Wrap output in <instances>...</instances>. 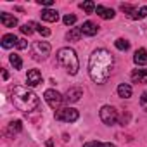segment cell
Returning <instances> with one entry per match:
<instances>
[{"mask_svg": "<svg viewBox=\"0 0 147 147\" xmlns=\"http://www.w3.org/2000/svg\"><path fill=\"white\" fill-rule=\"evenodd\" d=\"M35 28H36V31H38L42 36H49V35H50V30L45 28V26H42V24H36V23H35Z\"/></svg>", "mask_w": 147, "mask_h": 147, "instance_id": "4316f807", "label": "cell"}, {"mask_svg": "<svg viewBox=\"0 0 147 147\" xmlns=\"http://www.w3.org/2000/svg\"><path fill=\"white\" fill-rule=\"evenodd\" d=\"M114 45H116L118 50H128V49H130V42L125 40V38H118V40L114 42Z\"/></svg>", "mask_w": 147, "mask_h": 147, "instance_id": "44dd1931", "label": "cell"}, {"mask_svg": "<svg viewBox=\"0 0 147 147\" xmlns=\"http://www.w3.org/2000/svg\"><path fill=\"white\" fill-rule=\"evenodd\" d=\"M133 62L137 66H145L147 64V50L145 49H138L133 55Z\"/></svg>", "mask_w": 147, "mask_h": 147, "instance_id": "5bb4252c", "label": "cell"}, {"mask_svg": "<svg viewBox=\"0 0 147 147\" xmlns=\"http://www.w3.org/2000/svg\"><path fill=\"white\" fill-rule=\"evenodd\" d=\"M57 62L66 73H69V75H76L78 69H80V62H78L76 52L73 49H69V47H64V49L57 50Z\"/></svg>", "mask_w": 147, "mask_h": 147, "instance_id": "3957f363", "label": "cell"}, {"mask_svg": "<svg viewBox=\"0 0 147 147\" xmlns=\"http://www.w3.org/2000/svg\"><path fill=\"white\" fill-rule=\"evenodd\" d=\"M0 23H2L5 28H14V26H18V19H16L14 16L7 14V12H2V14H0Z\"/></svg>", "mask_w": 147, "mask_h": 147, "instance_id": "4fadbf2b", "label": "cell"}, {"mask_svg": "<svg viewBox=\"0 0 147 147\" xmlns=\"http://www.w3.org/2000/svg\"><path fill=\"white\" fill-rule=\"evenodd\" d=\"M11 99H12V104L24 113H31L40 107V99L36 97L35 92L28 90L26 87H14L11 92Z\"/></svg>", "mask_w": 147, "mask_h": 147, "instance_id": "7a4b0ae2", "label": "cell"}, {"mask_svg": "<svg viewBox=\"0 0 147 147\" xmlns=\"http://www.w3.org/2000/svg\"><path fill=\"white\" fill-rule=\"evenodd\" d=\"M80 38H82V30L80 28H73L66 35V40H69V42H78Z\"/></svg>", "mask_w": 147, "mask_h": 147, "instance_id": "ac0fdd59", "label": "cell"}, {"mask_svg": "<svg viewBox=\"0 0 147 147\" xmlns=\"http://www.w3.org/2000/svg\"><path fill=\"white\" fill-rule=\"evenodd\" d=\"M16 47H18L19 50H24V49H28V42H26L24 38H21V40L18 42V45H16Z\"/></svg>", "mask_w": 147, "mask_h": 147, "instance_id": "f546056e", "label": "cell"}, {"mask_svg": "<svg viewBox=\"0 0 147 147\" xmlns=\"http://www.w3.org/2000/svg\"><path fill=\"white\" fill-rule=\"evenodd\" d=\"M30 54H31L33 61H45L50 55V43L49 42H33Z\"/></svg>", "mask_w": 147, "mask_h": 147, "instance_id": "277c9868", "label": "cell"}, {"mask_svg": "<svg viewBox=\"0 0 147 147\" xmlns=\"http://www.w3.org/2000/svg\"><path fill=\"white\" fill-rule=\"evenodd\" d=\"M80 97H83L82 87H71V88H67V92L64 94V100H66L67 104H75V102H78Z\"/></svg>", "mask_w": 147, "mask_h": 147, "instance_id": "ba28073f", "label": "cell"}, {"mask_svg": "<svg viewBox=\"0 0 147 147\" xmlns=\"http://www.w3.org/2000/svg\"><path fill=\"white\" fill-rule=\"evenodd\" d=\"M18 42H19V38H16V35H12V33H7L2 36V47L4 49H11V47L18 45Z\"/></svg>", "mask_w": 147, "mask_h": 147, "instance_id": "9a60e30c", "label": "cell"}, {"mask_svg": "<svg viewBox=\"0 0 147 147\" xmlns=\"http://www.w3.org/2000/svg\"><path fill=\"white\" fill-rule=\"evenodd\" d=\"M144 18H147V7H140L137 11V19H144Z\"/></svg>", "mask_w": 147, "mask_h": 147, "instance_id": "f1b7e54d", "label": "cell"}, {"mask_svg": "<svg viewBox=\"0 0 147 147\" xmlns=\"http://www.w3.org/2000/svg\"><path fill=\"white\" fill-rule=\"evenodd\" d=\"M40 16H42V19L47 21V23H57V21H59V12L54 11V9H43Z\"/></svg>", "mask_w": 147, "mask_h": 147, "instance_id": "8fae6325", "label": "cell"}, {"mask_svg": "<svg viewBox=\"0 0 147 147\" xmlns=\"http://www.w3.org/2000/svg\"><path fill=\"white\" fill-rule=\"evenodd\" d=\"M100 119L107 126L116 125L118 123V111L113 106H102V109H100Z\"/></svg>", "mask_w": 147, "mask_h": 147, "instance_id": "52a82bcc", "label": "cell"}, {"mask_svg": "<svg viewBox=\"0 0 147 147\" xmlns=\"http://www.w3.org/2000/svg\"><path fill=\"white\" fill-rule=\"evenodd\" d=\"M26 82H28V87H38L43 78H42V73L38 69H31L28 71V75H26Z\"/></svg>", "mask_w": 147, "mask_h": 147, "instance_id": "9c48e42d", "label": "cell"}, {"mask_svg": "<svg viewBox=\"0 0 147 147\" xmlns=\"http://www.w3.org/2000/svg\"><path fill=\"white\" fill-rule=\"evenodd\" d=\"M121 11L130 18V19H137V9L133 5H128V4H123L121 5Z\"/></svg>", "mask_w": 147, "mask_h": 147, "instance_id": "ffe728a7", "label": "cell"}, {"mask_svg": "<svg viewBox=\"0 0 147 147\" xmlns=\"http://www.w3.org/2000/svg\"><path fill=\"white\" fill-rule=\"evenodd\" d=\"M140 106H142V109L147 113V90L140 95Z\"/></svg>", "mask_w": 147, "mask_h": 147, "instance_id": "83f0119b", "label": "cell"}, {"mask_svg": "<svg viewBox=\"0 0 147 147\" xmlns=\"http://www.w3.org/2000/svg\"><path fill=\"white\" fill-rule=\"evenodd\" d=\"M80 9L85 11L87 14H92V12L95 11V4H94V2H82V4H80Z\"/></svg>", "mask_w": 147, "mask_h": 147, "instance_id": "cb8c5ba5", "label": "cell"}, {"mask_svg": "<svg viewBox=\"0 0 147 147\" xmlns=\"http://www.w3.org/2000/svg\"><path fill=\"white\" fill-rule=\"evenodd\" d=\"M9 61H11V64L14 66V69H21V67H23V61H21V57H19L18 54H12V55L9 57Z\"/></svg>", "mask_w": 147, "mask_h": 147, "instance_id": "7402d4cb", "label": "cell"}, {"mask_svg": "<svg viewBox=\"0 0 147 147\" xmlns=\"http://www.w3.org/2000/svg\"><path fill=\"white\" fill-rule=\"evenodd\" d=\"M114 69V57L109 50L106 49H97L90 59H88V73H90V78L97 83V85H104L111 73Z\"/></svg>", "mask_w": 147, "mask_h": 147, "instance_id": "6da1fadb", "label": "cell"}, {"mask_svg": "<svg viewBox=\"0 0 147 147\" xmlns=\"http://www.w3.org/2000/svg\"><path fill=\"white\" fill-rule=\"evenodd\" d=\"M47 147H54V142L52 140H47Z\"/></svg>", "mask_w": 147, "mask_h": 147, "instance_id": "d6a6232c", "label": "cell"}, {"mask_svg": "<svg viewBox=\"0 0 147 147\" xmlns=\"http://www.w3.org/2000/svg\"><path fill=\"white\" fill-rule=\"evenodd\" d=\"M21 130H23V125H21V121H19V119H16V121L9 123V126H7V133H9V135H16V133H19Z\"/></svg>", "mask_w": 147, "mask_h": 147, "instance_id": "d6986e66", "label": "cell"}, {"mask_svg": "<svg viewBox=\"0 0 147 147\" xmlns=\"http://www.w3.org/2000/svg\"><path fill=\"white\" fill-rule=\"evenodd\" d=\"M133 83H147V69H135L131 73Z\"/></svg>", "mask_w": 147, "mask_h": 147, "instance_id": "7c38bea8", "label": "cell"}, {"mask_svg": "<svg viewBox=\"0 0 147 147\" xmlns=\"http://www.w3.org/2000/svg\"><path fill=\"white\" fill-rule=\"evenodd\" d=\"M118 95H119L121 99H130V97H131V87H130L128 83L118 85Z\"/></svg>", "mask_w": 147, "mask_h": 147, "instance_id": "e0dca14e", "label": "cell"}, {"mask_svg": "<svg viewBox=\"0 0 147 147\" xmlns=\"http://www.w3.org/2000/svg\"><path fill=\"white\" fill-rule=\"evenodd\" d=\"M33 28H35V23H26V24L21 26V31H23L24 35H31V33H33Z\"/></svg>", "mask_w": 147, "mask_h": 147, "instance_id": "484cf974", "label": "cell"}, {"mask_svg": "<svg viewBox=\"0 0 147 147\" xmlns=\"http://www.w3.org/2000/svg\"><path fill=\"white\" fill-rule=\"evenodd\" d=\"M2 78H4V80H7V78H9V73H7V69H2Z\"/></svg>", "mask_w": 147, "mask_h": 147, "instance_id": "1f68e13d", "label": "cell"}, {"mask_svg": "<svg viewBox=\"0 0 147 147\" xmlns=\"http://www.w3.org/2000/svg\"><path fill=\"white\" fill-rule=\"evenodd\" d=\"M55 119L59 121H66V123H75L78 119V111L76 109H73V107H64V109H57L55 111Z\"/></svg>", "mask_w": 147, "mask_h": 147, "instance_id": "8992f818", "label": "cell"}, {"mask_svg": "<svg viewBox=\"0 0 147 147\" xmlns=\"http://www.w3.org/2000/svg\"><path fill=\"white\" fill-rule=\"evenodd\" d=\"M95 12H97L102 19H113V18H114V11H113V9H106V7H102V5H97V7H95Z\"/></svg>", "mask_w": 147, "mask_h": 147, "instance_id": "2e32d148", "label": "cell"}, {"mask_svg": "<svg viewBox=\"0 0 147 147\" xmlns=\"http://www.w3.org/2000/svg\"><path fill=\"white\" fill-rule=\"evenodd\" d=\"M38 4L40 5H45V7H50L54 4V0H38Z\"/></svg>", "mask_w": 147, "mask_h": 147, "instance_id": "4dcf8cb0", "label": "cell"}, {"mask_svg": "<svg viewBox=\"0 0 147 147\" xmlns=\"http://www.w3.org/2000/svg\"><path fill=\"white\" fill-rule=\"evenodd\" d=\"M62 21H64L66 26H71V24H75V23H76V16H75V14H66Z\"/></svg>", "mask_w": 147, "mask_h": 147, "instance_id": "d4e9b609", "label": "cell"}, {"mask_svg": "<svg viewBox=\"0 0 147 147\" xmlns=\"http://www.w3.org/2000/svg\"><path fill=\"white\" fill-rule=\"evenodd\" d=\"M82 35H87V36H94V35H97V31H99V26L97 24H94L92 21H85L83 24H82Z\"/></svg>", "mask_w": 147, "mask_h": 147, "instance_id": "30bf717a", "label": "cell"}, {"mask_svg": "<svg viewBox=\"0 0 147 147\" xmlns=\"http://www.w3.org/2000/svg\"><path fill=\"white\" fill-rule=\"evenodd\" d=\"M43 99H45V102L52 107V109H61V106H62V102H64V95H61L57 90H45V94H43Z\"/></svg>", "mask_w": 147, "mask_h": 147, "instance_id": "5b68a950", "label": "cell"}, {"mask_svg": "<svg viewBox=\"0 0 147 147\" xmlns=\"http://www.w3.org/2000/svg\"><path fill=\"white\" fill-rule=\"evenodd\" d=\"M83 147H116V145L107 144V142H97V140H92V142L83 144Z\"/></svg>", "mask_w": 147, "mask_h": 147, "instance_id": "603a6c76", "label": "cell"}]
</instances>
